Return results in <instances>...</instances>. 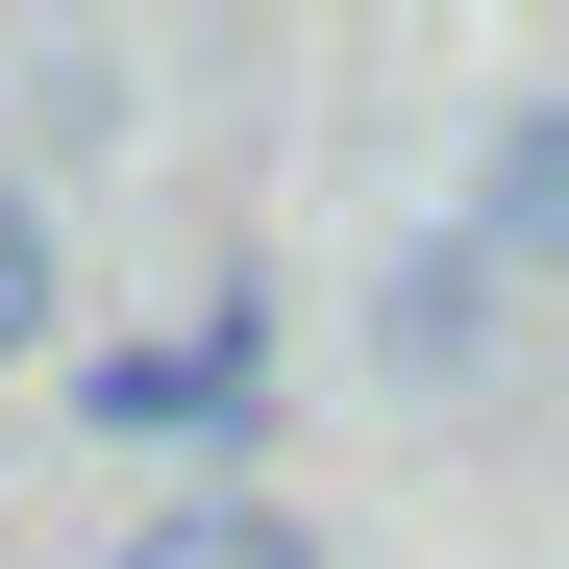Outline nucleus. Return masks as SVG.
<instances>
[{"instance_id":"1","label":"nucleus","mask_w":569,"mask_h":569,"mask_svg":"<svg viewBox=\"0 0 569 569\" xmlns=\"http://www.w3.org/2000/svg\"><path fill=\"white\" fill-rule=\"evenodd\" d=\"M446 248L496 272V298L569 272V100H496V124H470V223H446Z\"/></svg>"},{"instance_id":"2","label":"nucleus","mask_w":569,"mask_h":569,"mask_svg":"<svg viewBox=\"0 0 569 569\" xmlns=\"http://www.w3.org/2000/svg\"><path fill=\"white\" fill-rule=\"evenodd\" d=\"M496 322H520V298H496V272H470L446 223L371 272V371H397V397H470V371H496Z\"/></svg>"},{"instance_id":"3","label":"nucleus","mask_w":569,"mask_h":569,"mask_svg":"<svg viewBox=\"0 0 569 569\" xmlns=\"http://www.w3.org/2000/svg\"><path fill=\"white\" fill-rule=\"evenodd\" d=\"M100 569H322V520H298V496H248V470H173V496H124Z\"/></svg>"},{"instance_id":"4","label":"nucleus","mask_w":569,"mask_h":569,"mask_svg":"<svg viewBox=\"0 0 569 569\" xmlns=\"http://www.w3.org/2000/svg\"><path fill=\"white\" fill-rule=\"evenodd\" d=\"M50 322H74V223H50V173L0 149V371H50Z\"/></svg>"}]
</instances>
